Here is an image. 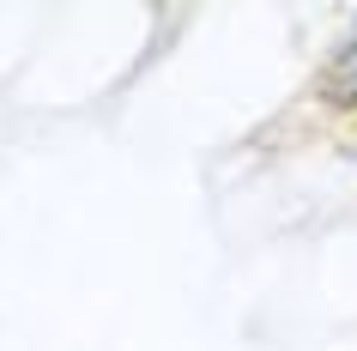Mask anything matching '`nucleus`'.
<instances>
[{"instance_id":"1","label":"nucleus","mask_w":357,"mask_h":351,"mask_svg":"<svg viewBox=\"0 0 357 351\" xmlns=\"http://www.w3.org/2000/svg\"><path fill=\"white\" fill-rule=\"evenodd\" d=\"M303 103L321 115V121H357V37H339L333 49H327V61H321V73L309 79V91H303Z\"/></svg>"},{"instance_id":"2","label":"nucleus","mask_w":357,"mask_h":351,"mask_svg":"<svg viewBox=\"0 0 357 351\" xmlns=\"http://www.w3.org/2000/svg\"><path fill=\"white\" fill-rule=\"evenodd\" d=\"M339 151H345V158H357V121H345V128H339Z\"/></svg>"}]
</instances>
